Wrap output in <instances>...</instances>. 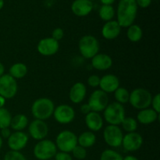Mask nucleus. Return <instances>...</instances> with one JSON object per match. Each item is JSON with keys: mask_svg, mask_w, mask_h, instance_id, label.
Segmentation results:
<instances>
[{"mask_svg": "<svg viewBox=\"0 0 160 160\" xmlns=\"http://www.w3.org/2000/svg\"><path fill=\"white\" fill-rule=\"evenodd\" d=\"M138 5L135 0H120L117 6V20L121 28L134 24L137 17Z\"/></svg>", "mask_w": 160, "mask_h": 160, "instance_id": "nucleus-1", "label": "nucleus"}, {"mask_svg": "<svg viewBox=\"0 0 160 160\" xmlns=\"http://www.w3.org/2000/svg\"><path fill=\"white\" fill-rule=\"evenodd\" d=\"M55 109L54 102L48 98H39L31 106V113L36 120H45L53 115Z\"/></svg>", "mask_w": 160, "mask_h": 160, "instance_id": "nucleus-2", "label": "nucleus"}, {"mask_svg": "<svg viewBox=\"0 0 160 160\" xmlns=\"http://www.w3.org/2000/svg\"><path fill=\"white\" fill-rule=\"evenodd\" d=\"M152 95L149 91L142 88H138L130 92L129 102L134 109H142L149 108Z\"/></svg>", "mask_w": 160, "mask_h": 160, "instance_id": "nucleus-3", "label": "nucleus"}, {"mask_svg": "<svg viewBox=\"0 0 160 160\" xmlns=\"http://www.w3.org/2000/svg\"><path fill=\"white\" fill-rule=\"evenodd\" d=\"M78 48L81 56L85 59H92L99 52V42L93 35H84L78 42Z\"/></svg>", "mask_w": 160, "mask_h": 160, "instance_id": "nucleus-4", "label": "nucleus"}, {"mask_svg": "<svg viewBox=\"0 0 160 160\" xmlns=\"http://www.w3.org/2000/svg\"><path fill=\"white\" fill-rule=\"evenodd\" d=\"M125 117L124 107L117 102L108 104L104 109V119L109 125L119 126Z\"/></svg>", "mask_w": 160, "mask_h": 160, "instance_id": "nucleus-5", "label": "nucleus"}, {"mask_svg": "<svg viewBox=\"0 0 160 160\" xmlns=\"http://www.w3.org/2000/svg\"><path fill=\"white\" fill-rule=\"evenodd\" d=\"M34 156L39 160H49L55 157L57 153L56 145L52 141L43 139L38 141L33 150Z\"/></svg>", "mask_w": 160, "mask_h": 160, "instance_id": "nucleus-6", "label": "nucleus"}, {"mask_svg": "<svg viewBox=\"0 0 160 160\" xmlns=\"http://www.w3.org/2000/svg\"><path fill=\"white\" fill-rule=\"evenodd\" d=\"M55 144L60 152L70 153L78 145V136L73 131L65 130L59 133Z\"/></svg>", "mask_w": 160, "mask_h": 160, "instance_id": "nucleus-7", "label": "nucleus"}, {"mask_svg": "<svg viewBox=\"0 0 160 160\" xmlns=\"http://www.w3.org/2000/svg\"><path fill=\"white\" fill-rule=\"evenodd\" d=\"M18 91L17 80L8 74L0 77V95L6 99H10L15 97Z\"/></svg>", "mask_w": 160, "mask_h": 160, "instance_id": "nucleus-8", "label": "nucleus"}, {"mask_svg": "<svg viewBox=\"0 0 160 160\" xmlns=\"http://www.w3.org/2000/svg\"><path fill=\"white\" fill-rule=\"evenodd\" d=\"M123 134L119 126L108 125L103 131V138L105 142L112 148H118L122 145Z\"/></svg>", "mask_w": 160, "mask_h": 160, "instance_id": "nucleus-9", "label": "nucleus"}, {"mask_svg": "<svg viewBox=\"0 0 160 160\" xmlns=\"http://www.w3.org/2000/svg\"><path fill=\"white\" fill-rule=\"evenodd\" d=\"M88 104L93 112H102L109 104L108 94L102 91L101 89L94 91L89 97Z\"/></svg>", "mask_w": 160, "mask_h": 160, "instance_id": "nucleus-10", "label": "nucleus"}, {"mask_svg": "<svg viewBox=\"0 0 160 160\" xmlns=\"http://www.w3.org/2000/svg\"><path fill=\"white\" fill-rule=\"evenodd\" d=\"M52 116L57 123L68 124L74 120L75 110L70 105L62 104L55 107Z\"/></svg>", "mask_w": 160, "mask_h": 160, "instance_id": "nucleus-11", "label": "nucleus"}, {"mask_svg": "<svg viewBox=\"0 0 160 160\" xmlns=\"http://www.w3.org/2000/svg\"><path fill=\"white\" fill-rule=\"evenodd\" d=\"M38 52L42 56H52L57 53L59 49V43L52 38H45L41 39L37 45Z\"/></svg>", "mask_w": 160, "mask_h": 160, "instance_id": "nucleus-12", "label": "nucleus"}, {"mask_svg": "<svg viewBox=\"0 0 160 160\" xmlns=\"http://www.w3.org/2000/svg\"><path fill=\"white\" fill-rule=\"evenodd\" d=\"M29 134L33 139L41 141L45 139L48 134V127L43 120H34L30 124H28Z\"/></svg>", "mask_w": 160, "mask_h": 160, "instance_id": "nucleus-13", "label": "nucleus"}, {"mask_svg": "<svg viewBox=\"0 0 160 160\" xmlns=\"http://www.w3.org/2000/svg\"><path fill=\"white\" fill-rule=\"evenodd\" d=\"M143 145V138L139 133L131 132L123 135L122 145L123 148L128 152H135L140 149Z\"/></svg>", "mask_w": 160, "mask_h": 160, "instance_id": "nucleus-14", "label": "nucleus"}, {"mask_svg": "<svg viewBox=\"0 0 160 160\" xmlns=\"http://www.w3.org/2000/svg\"><path fill=\"white\" fill-rule=\"evenodd\" d=\"M28 139V135L23 131H15L7 139L8 146L12 151L20 152L26 147Z\"/></svg>", "mask_w": 160, "mask_h": 160, "instance_id": "nucleus-15", "label": "nucleus"}, {"mask_svg": "<svg viewBox=\"0 0 160 160\" xmlns=\"http://www.w3.org/2000/svg\"><path fill=\"white\" fill-rule=\"evenodd\" d=\"M120 80L114 74H106L100 78L99 87L102 91L108 93H113L120 87Z\"/></svg>", "mask_w": 160, "mask_h": 160, "instance_id": "nucleus-16", "label": "nucleus"}, {"mask_svg": "<svg viewBox=\"0 0 160 160\" xmlns=\"http://www.w3.org/2000/svg\"><path fill=\"white\" fill-rule=\"evenodd\" d=\"M121 28L117 20H110L103 25L102 28V35L106 40H113L120 35Z\"/></svg>", "mask_w": 160, "mask_h": 160, "instance_id": "nucleus-17", "label": "nucleus"}, {"mask_svg": "<svg viewBox=\"0 0 160 160\" xmlns=\"http://www.w3.org/2000/svg\"><path fill=\"white\" fill-rule=\"evenodd\" d=\"M93 9V3L89 0H75L71 5V10L78 17H86Z\"/></svg>", "mask_w": 160, "mask_h": 160, "instance_id": "nucleus-18", "label": "nucleus"}, {"mask_svg": "<svg viewBox=\"0 0 160 160\" xmlns=\"http://www.w3.org/2000/svg\"><path fill=\"white\" fill-rule=\"evenodd\" d=\"M87 94V88L82 82H77L73 84L69 92L70 100L74 104H79L84 101Z\"/></svg>", "mask_w": 160, "mask_h": 160, "instance_id": "nucleus-19", "label": "nucleus"}, {"mask_svg": "<svg viewBox=\"0 0 160 160\" xmlns=\"http://www.w3.org/2000/svg\"><path fill=\"white\" fill-rule=\"evenodd\" d=\"M92 66L95 70L104 71L111 68L112 66V59L109 55L98 53L92 59Z\"/></svg>", "mask_w": 160, "mask_h": 160, "instance_id": "nucleus-20", "label": "nucleus"}, {"mask_svg": "<svg viewBox=\"0 0 160 160\" xmlns=\"http://www.w3.org/2000/svg\"><path fill=\"white\" fill-rule=\"evenodd\" d=\"M84 121L87 128L92 132L99 131L103 127V118L99 112L92 111L85 116Z\"/></svg>", "mask_w": 160, "mask_h": 160, "instance_id": "nucleus-21", "label": "nucleus"}, {"mask_svg": "<svg viewBox=\"0 0 160 160\" xmlns=\"http://www.w3.org/2000/svg\"><path fill=\"white\" fill-rule=\"evenodd\" d=\"M159 118V113L151 108L142 109L137 115V120L143 125H149L153 123Z\"/></svg>", "mask_w": 160, "mask_h": 160, "instance_id": "nucleus-22", "label": "nucleus"}, {"mask_svg": "<svg viewBox=\"0 0 160 160\" xmlns=\"http://www.w3.org/2000/svg\"><path fill=\"white\" fill-rule=\"evenodd\" d=\"M96 142V136L91 131H84L78 137V145L84 148H91Z\"/></svg>", "mask_w": 160, "mask_h": 160, "instance_id": "nucleus-23", "label": "nucleus"}, {"mask_svg": "<svg viewBox=\"0 0 160 160\" xmlns=\"http://www.w3.org/2000/svg\"><path fill=\"white\" fill-rule=\"evenodd\" d=\"M28 126V118L24 114H17L12 117L10 128L15 131H23Z\"/></svg>", "mask_w": 160, "mask_h": 160, "instance_id": "nucleus-24", "label": "nucleus"}, {"mask_svg": "<svg viewBox=\"0 0 160 160\" xmlns=\"http://www.w3.org/2000/svg\"><path fill=\"white\" fill-rule=\"evenodd\" d=\"M28 72V67L23 62H17L12 64L9 70V74L14 79H21L24 78Z\"/></svg>", "mask_w": 160, "mask_h": 160, "instance_id": "nucleus-25", "label": "nucleus"}, {"mask_svg": "<svg viewBox=\"0 0 160 160\" xmlns=\"http://www.w3.org/2000/svg\"><path fill=\"white\" fill-rule=\"evenodd\" d=\"M143 31L138 24H132L128 28L127 37L131 42H138L142 38Z\"/></svg>", "mask_w": 160, "mask_h": 160, "instance_id": "nucleus-26", "label": "nucleus"}, {"mask_svg": "<svg viewBox=\"0 0 160 160\" xmlns=\"http://www.w3.org/2000/svg\"><path fill=\"white\" fill-rule=\"evenodd\" d=\"M114 98L116 102L120 104H126L129 102L130 98V92L127 88L123 87H119L115 92H113Z\"/></svg>", "mask_w": 160, "mask_h": 160, "instance_id": "nucleus-27", "label": "nucleus"}, {"mask_svg": "<svg viewBox=\"0 0 160 160\" xmlns=\"http://www.w3.org/2000/svg\"><path fill=\"white\" fill-rule=\"evenodd\" d=\"M100 18L104 21H110L112 20L114 16H115V9L112 6H106V5H102L100 7L99 11H98Z\"/></svg>", "mask_w": 160, "mask_h": 160, "instance_id": "nucleus-28", "label": "nucleus"}, {"mask_svg": "<svg viewBox=\"0 0 160 160\" xmlns=\"http://www.w3.org/2000/svg\"><path fill=\"white\" fill-rule=\"evenodd\" d=\"M12 115L10 112L6 108L0 109V130L10 127Z\"/></svg>", "mask_w": 160, "mask_h": 160, "instance_id": "nucleus-29", "label": "nucleus"}, {"mask_svg": "<svg viewBox=\"0 0 160 160\" xmlns=\"http://www.w3.org/2000/svg\"><path fill=\"white\" fill-rule=\"evenodd\" d=\"M120 125H122L123 129L128 133L135 132L136 130L138 129L137 120H135L134 117H125Z\"/></svg>", "mask_w": 160, "mask_h": 160, "instance_id": "nucleus-30", "label": "nucleus"}, {"mask_svg": "<svg viewBox=\"0 0 160 160\" xmlns=\"http://www.w3.org/2000/svg\"><path fill=\"white\" fill-rule=\"evenodd\" d=\"M100 160H123V158L115 150L106 149L102 152Z\"/></svg>", "mask_w": 160, "mask_h": 160, "instance_id": "nucleus-31", "label": "nucleus"}, {"mask_svg": "<svg viewBox=\"0 0 160 160\" xmlns=\"http://www.w3.org/2000/svg\"><path fill=\"white\" fill-rule=\"evenodd\" d=\"M73 153V156L77 159L82 160L84 159L87 156V150L86 148H83V147L80 146V145H77L71 152Z\"/></svg>", "mask_w": 160, "mask_h": 160, "instance_id": "nucleus-32", "label": "nucleus"}, {"mask_svg": "<svg viewBox=\"0 0 160 160\" xmlns=\"http://www.w3.org/2000/svg\"><path fill=\"white\" fill-rule=\"evenodd\" d=\"M3 160H27V159L20 152L10 150L6 153Z\"/></svg>", "mask_w": 160, "mask_h": 160, "instance_id": "nucleus-33", "label": "nucleus"}, {"mask_svg": "<svg viewBox=\"0 0 160 160\" xmlns=\"http://www.w3.org/2000/svg\"><path fill=\"white\" fill-rule=\"evenodd\" d=\"M152 109H154L157 113L159 114L160 112V95L159 93L156 94V95L152 97L151 102Z\"/></svg>", "mask_w": 160, "mask_h": 160, "instance_id": "nucleus-34", "label": "nucleus"}, {"mask_svg": "<svg viewBox=\"0 0 160 160\" xmlns=\"http://www.w3.org/2000/svg\"><path fill=\"white\" fill-rule=\"evenodd\" d=\"M88 84L92 88H97L99 87L100 83V78L98 75H91L89 78H88Z\"/></svg>", "mask_w": 160, "mask_h": 160, "instance_id": "nucleus-35", "label": "nucleus"}, {"mask_svg": "<svg viewBox=\"0 0 160 160\" xmlns=\"http://www.w3.org/2000/svg\"><path fill=\"white\" fill-rule=\"evenodd\" d=\"M64 36V31L62 28H57L56 29H54L52 32V38L55 40H56L57 42H59V40L62 39Z\"/></svg>", "mask_w": 160, "mask_h": 160, "instance_id": "nucleus-36", "label": "nucleus"}, {"mask_svg": "<svg viewBox=\"0 0 160 160\" xmlns=\"http://www.w3.org/2000/svg\"><path fill=\"white\" fill-rule=\"evenodd\" d=\"M55 160H73V157L70 155V153L59 152L55 156Z\"/></svg>", "mask_w": 160, "mask_h": 160, "instance_id": "nucleus-37", "label": "nucleus"}, {"mask_svg": "<svg viewBox=\"0 0 160 160\" xmlns=\"http://www.w3.org/2000/svg\"><path fill=\"white\" fill-rule=\"evenodd\" d=\"M138 6H140L141 8H147L150 6L152 2V0H135Z\"/></svg>", "mask_w": 160, "mask_h": 160, "instance_id": "nucleus-38", "label": "nucleus"}, {"mask_svg": "<svg viewBox=\"0 0 160 160\" xmlns=\"http://www.w3.org/2000/svg\"><path fill=\"white\" fill-rule=\"evenodd\" d=\"M11 134H12V132H11L9 128H6L1 129V134H0V136H1L2 139H8L9 136L11 135Z\"/></svg>", "mask_w": 160, "mask_h": 160, "instance_id": "nucleus-39", "label": "nucleus"}, {"mask_svg": "<svg viewBox=\"0 0 160 160\" xmlns=\"http://www.w3.org/2000/svg\"><path fill=\"white\" fill-rule=\"evenodd\" d=\"M81 112H82L84 115H87L89 112H92V109H91L90 106L88 103H85V104H83L82 106H81Z\"/></svg>", "mask_w": 160, "mask_h": 160, "instance_id": "nucleus-40", "label": "nucleus"}, {"mask_svg": "<svg viewBox=\"0 0 160 160\" xmlns=\"http://www.w3.org/2000/svg\"><path fill=\"white\" fill-rule=\"evenodd\" d=\"M102 5H106V6H112L115 0H100Z\"/></svg>", "mask_w": 160, "mask_h": 160, "instance_id": "nucleus-41", "label": "nucleus"}, {"mask_svg": "<svg viewBox=\"0 0 160 160\" xmlns=\"http://www.w3.org/2000/svg\"><path fill=\"white\" fill-rule=\"evenodd\" d=\"M5 104H6V98H4L2 96L0 95V109L4 107Z\"/></svg>", "mask_w": 160, "mask_h": 160, "instance_id": "nucleus-42", "label": "nucleus"}, {"mask_svg": "<svg viewBox=\"0 0 160 160\" xmlns=\"http://www.w3.org/2000/svg\"><path fill=\"white\" fill-rule=\"evenodd\" d=\"M123 160H139V159L134 156H127L123 158Z\"/></svg>", "mask_w": 160, "mask_h": 160, "instance_id": "nucleus-43", "label": "nucleus"}, {"mask_svg": "<svg viewBox=\"0 0 160 160\" xmlns=\"http://www.w3.org/2000/svg\"><path fill=\"white\" fill-rule=\"evenodd\" d=\"M4 72H5L4 65L0 62V77H2L3 74H4Z\"/></svg>", "mask_w": 160, "mask_h": 160, "instance_id": "nucleus-44", "label": "nucleus"}, {"mask_svg": "<svg viewBox=\"0 0 160 160\" xmlns=\"http://www.w3.org/2000/svg\"><path fill=\"white\" fill-rule=\"evenodd\" d=\"M4 6V0H0V10L3 8Z\"/></svg>", "mask_w": 160, "mask_h": 160, "instance_id": "nucleus-45", "label": "nucleus"}, {"mask_svg": "<svg viewBox=\"0 0 160 160\" xmlns=\"http://www.w3.org/2000/svg\"><path fill=\"white\" fill-rule=\"evenodd\" d=\"M2 144H3L2 138V137H1V136H0V149H1L2 147Z\"/></svg>", "mask_w": 160, "mask_h": 160, "instance_id": "nucleus-46", "label": "nucleus"}, {"mask_svg": "<svg viewBox=\"0 0 160 160\" xmlns=\"http://www.w3.org/2000/svg\"><path fill=\"white\" fill-rule=\"evenodd\" d=\"M89 1H91V2H92V1H95V0H89Z\"/></svg>", "mask_w": 160, "mask_h": 160, "instance_id": "nucleus-47", "label": "nucleus"}, {"mask_svg": "<svg viewBox=\"0 0 160 160\" xmlns=\"http://www.w3.org/2000/svg\"><path fill=\"white\" fill-rule=\"evenodd\" d=\"M49 160H55V159H49Z\"/></svg>", "mask_w": 160, "mask_h": 160, "instance_id": "nucleus-48", "label": "nucleus"}, {"mask_svg": "<svg viewBox=\"0 0 160 160\" xmlns=\"http://www.w3.org/2000/svg\"><path fill=\"white\" fill-rule=\"evenodd\" d=\"M0 160H2V159H0Z\"/></svg>", "mask_w": 160, "mask_h": 160, "instance_id": "nucleus-49", "label": "nucleus"}]
</instances>
